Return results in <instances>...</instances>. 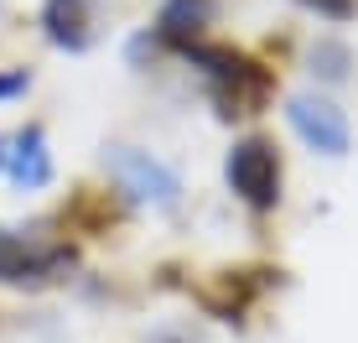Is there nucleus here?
Wrapping results in <instances>:
<instances>
[{
  "label": "nucleus",
  "mask_w": 358,
  "mask_h": 343,
  "mask_svg": "<svg viewBox=\"0 0 358 343\" xmlns=\"http://www.w3.org/2000/svg\"><path fill=\"white\" fill-rule=\"evenodd\" d=\"M224 172H229V188L250 208H275L280 203V162H275V151H270V141H260V136L239 141L229 151Z\"/></svg>",
  "instance_id": "obj_2"
},
{
  "label": "nucleus",
  "mask_w": 358,
  "mask_h": 343,
  "mask_svg": "<svg viewBox=\"0 0 358 343\" xmlns=\"http://www.w3.org/2000/svg\"><path fill=\"white\" fill-rule=\"evenodd\" d=\"M68 265V250H47V244H27L10 229H0V281H47Z\"/></svg>",
  "instance_id": "obj_5"
},
{
  "label": "nucleus",
  "mask_w": 358,
  "mask_h": 343,
  "mask_svg": "<svg viewBox=\"0 0 358 343\" xmlns=\"http://www.w3.org/2000/svg\"><path fill=\"white\" fill-rule=\"evenodd\" d=\"M104 167H109V177L120 182V192H130L135 203H151V208H177L182 203V177L162 156L141 151V146H109Z\"/></svg>",
  "instance_id": "obj_1"
},
{
  "label": "nucleus",
  "mask_w": 358,
  "mask_h": 343,
  "mask_svg": "<svg viewBox=\"0 0 358 343\" xmlns=\"http://www.w3.org/2000/svg\"><path fill=\"white\" fill-rule=\"evenodd\" d=\"M312 63L322 68L327 78H343V73H348V52H343L338 42H322V47H317V52H312Z\"/></svg>",
  "instance_id": "obj_8"
},
{
  "label": "nucleus",
  "mask_w": 358,
  "mask_h": 343,
  "mask_svg": "<svg viewBox=\"0 0 358 343\" xmlns=\"http://www.w3.org/2000/svg\"><path fill=\"white\" fill-rule=\"evenodd\" d=\"M6 146H10L6 151V177L16 182V188L36 192V188L52 182V151H47V130L42 125H21Z\"/></svg>",
  "instance_id": "obj_4"
},
{
  "label": "nucleus",
  "mask_w": 358,
  "mask_h": 343,
  "mask_svg": "<svg viewBox=\"0 0 358 343\" xmlns=\"http://www.w3.org/2000/svg\"><path fill=\"white\" fill-rule=\"evenodd\" d=\"M306 6H312L317 16H348V10H353V0H306Z\"/></svg>",
  "instance_id": "obj_10"
},
{
  "label": "nucleus",
  "mask_w": 358,
  "mask_h": 343,
  "mask_svg": "<svg viewBox=\"0 0 358 343\" xmlns=\"http://www.w3.org/2000/svg\"><path fill=\"white\" fill-rule=\"evenodd\" d=\"M42 31L57 47H89V0H47L42 6Z\"/></svg>",
  "instance_id": "obj_6"
},
{
  "label": "nucleus",
  "mask_w": 358,
  "mask_h": 343,
  "mask_svg": "<svg viewBox=\"0 0 358 343\" xmlns=\"http://www.w3.org/2000/svg\"><path fill=\"white\" fill-rule=\"evenodd\" d=\"M0 172H6V141H0Z\"/></svg>",
  "instance_id": "obj_11"
},
{
  "label": "nucleus",
  "mask_w": 358,
  "mask_h": 343,
  "mask_svg": "<svg viewBox=\"0 0 358 343\" xmlns=\"http://www.w3.org/2000/svg\"><path fill=\"white\" fill-rule=\"evenodd\" d=\"M286 120H291V130L312 146V151L348 156L353 130H348V115H343L332 99H322V94H291L286 99Z\"/></svg>",
  "instance_id": "obj_3"
},
{
  "label": "nucleus",
  "mask_w": 358,
  "mask_h": 343,
  "mask_svg": "<svg viewBox=\"0 0 358 343\" xmlns=\"http://www.w3.org/2000/svg\"><path fill=\"white\" fill-rule=\"evenodd\" d=\"M213 16V0H166L162 6V31L171 42H187V31H197Z\"/></svg>",
  "instance_id": "obj_7"
},
{
  "label": "nucleus",
  "mask_w": 358,
  "mask_h": 343,
  "mask_svg": "<svg viewBox=\"0 0 358 343\" xmlns=\"http://www.w3.org/2000/svg\"><path fill=\"white\" fill-rule=\"evenodd\" d=\"M27 83H31V78H27L21 68H16V73H0V99H16V94H27Z\"/></svg>",
  "instance_id": "obj_9"
}]
</instances>
